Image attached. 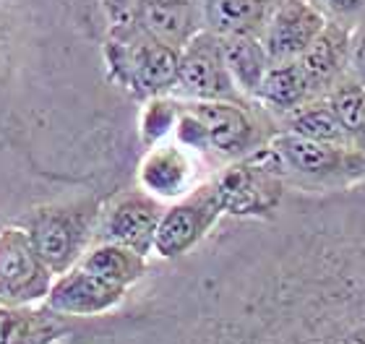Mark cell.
Instances as JSON below:
<instances>
[{"label":"cell","mask_w":365,"mask_h":344,"mask_svg":"<svg viewBox=\"0 0 365 344\" xmlns=\"http://www.w3.org/2000/svg\"><path fill=\"white\" fill-rule=\"evenodd\" d=\"M105 63L110 81L136 100H149L178 86L180 50L149 34L133 16H125L115 19L105 42Z\"/></svg>","instance_id":"obj_1"},{"label":"cell","mask_w":365,"mask_h":344,"mask_svg":"<svg viewBox=\"0 0 365 344\" xmlns=\"http://www.w3.org/2000/svg\"><path fill=\"white\" fill-rule=\"evenodd\" d=\"M267 146L282 183L347 185L365 180V149L358 146L321 144L287 130H277Z\"/></svg>","instance_id":"obj_2"},{"label":"cell","mask_w":365,"mask_h":344,"mask_svg":"<svg viewBox=\"0 0 365 344\" xmlns=\"http://www.w3.org/2000/svg\"><path fill=\"white\" fill-rule=\"evenodd\" d=\"M99 217V201L84 199L63 207L37 209L26 222L31 243L53 274H63L81 261Z\"/></svg>","instance_id":"obj_3"},{"label":"cell","mask_w":365,"mask_h":344,"mask_svg":"<svg viewBox=\"0 0 365 344\" xmlns=\"http://www.w3.org/2000/svg\"><path fill=\"white\" fill-rule=\"evenodd\" d=\"M214 185L222 199L225 214L269 219L282 207L284 183L277 175V165L269 146H261L259 152L235 160L214 177Z\"/></svg>","instance_id":"obj_4"},{"label":"cell","mask_w":365,"mask_h":344,"mask_svg":"<svg viewBox=\"0 0 365 344\" xmlns=\"http://www.w3.org/2000/svg\"><path fill=\"white\" fill-rule=\"evenodd\" d=\"M222 214H225V207L214 180L196 185L170 209H165L154 235V256L173 261L190 253L212 232Z\"/></svg>","instance_id":"obj_5"},{"label":"cell","mask_w":365,"mask_h":344,"mask_svg":"<svg viewBox=\"0 0 365 344\" xmlns=\"http://www.w3.org/2000/svg\"><path fill=\"white\" fill-rule=\"evenodd\" d=\"M53 271L37 253L26 229H0V306H29L47 300Z\"/></svg>","instance_id":"obj_6"},{"label":"cell","mask_w":365,"mask_h":344,"mask_svg":"<svg viewBox=\"0 0 365 344\" xmlns=\"http://www.w3.org/2000/svg\"><path fill=\"white\" fill-rule=\"evenodd\" d=\"M178 89L188 94L190 100L201 102H243V94L235 86L227 63H225L222 37H217L209 29H201L188 45H182L180 66H178Z\"/></svg>","instance_id":"obj_7"},{"label":"cell","mask_w":365,"mask_h":344,"mask_svg":"<svg viewBox=\"0 0 365 344\" xmlns=\"http://www.w3.org/2000/svg\"><path fill=\"white\" fill-rule=\"evenodd\" d=\"M185 108L204 123L206 136H209V152H217L230 160H243L248 154L259 152L272 138L264 133L259 118L243 102L193 100Z\"/></svg>","instance_id":"obj_8"},{"label":"cell","mask_w":365,"mask_h":344,"mask_svg":"<svg viewBox=\"0 0 365 344\" xmlns=\"http://www.w3.org/2000/svg\"><path fill=\"white\" fill-rule=\"evenodd\" d=\"M165 214L160 199L152 193L125 191L110 204L99 224V243H120L141 256L154 253V235Z\"/></svg>","instance_id":"obj_9"},{"label":"cell","mask_w":365,"mask_h":344,"mask_svg":"<svg viewBox=\"0 0 365 344\" xmlns=\"http://www.w3.org/2000/svg\"><path fill=\"white\" fill-rule=\"evenodd\" d=\"M327 26V16L311 0H282L261 31L272 63L297 61Z\"/></svg>","instance_id":"obj_10"},{"label":"cell","mask_w":365,"mask_h":344,"mask_svg":"<svg viewBox=\"0 0 365 344\" xmlns=\"http://www.w3.org/2000/svg\"><path fill=\"white\" fill-rule=\"evenodd\" d=\"M125 292L128 290L105 282L102 276L76 264L53 279V287L47 292V308L71 318H97L120 306Z\"/></svg>","instance_id":"obj_11"},{"label":"cell","mask_w":365,"mask_h":344,"mask_svg":"<svg viewBox=\"0 0 365 344\" xmlns=\"http://www.w3.org/2000/svg\"><path fill=\"white\" fill-rule=\"evenodd\" d=\"M196 165L185 146L178 141H162V144L146 149L144 160L138 165V185L154 199H182L185 193L196 188Z\"/></svg>","instance_id":"obj_12"},{"label":"cell","mask_w":365,"mask_h":344,"mask_svg":"<svg viewBox=\"0 0 365 344\" xmlns=\"http://www.w3.org/2000/svg\"><path fill=\"white\" fill-rule=\"evenodd\" d=\"M350 31L342 24L327 21L321 34L311 42L297 63L305 71V76L311 81L313 92L319 97H327L331 86H336L347 76V63H350Z\"/></svg>","instance_id":"obj_13"},{"label":"cell","mask_w":365,"mask_h":344,"mask_svg":"<svg viewBox=\"0 0 365 344\" xmlns=\"http://www.w3.org/2000/svg\"><path fill=\"white\" fill-rule=\"evenodd\" d=\"M130 16L149 34L178 50H182V45H188L201 31L196 24L193 0H138Z\"/></svg>","instance_id":"obj_14"},{"label":"cell","mask_w":365,"mask_h":344,"mask_svg":"<svg viewBox=\"0 0 365 344\" xmlns=\"http://www.w3.org/2000/svg\"><path fill=\"white\" fill-rule=\"evenodd\" d=\"M256 100L277 118H284V115L308 105L311 100H319V94L313 92L311 81L305 76V71L300 68V63L287 61L269 66Z\"/></svg>","instance_id":"obj_15"},{"label":"cell","mask_w":365,"mask_h":344,"mask_svg":"<svg viewBox=\"0 0 365 344\" xmlns=\"http://www.w3.org/2000/svg\"><path fill=\"white\" fill-rule=\"evenodd\" d=\"M272 0H204V24L217 37H261Z\"/></svg>","instance_id":"obj_16"},{"label":"cell","mask_w":365,"mask_h":344,"mask_svg":"<svg viewBox=\"0 0 365 344\" xmlns=\"http://www.w3.org/2000/svg\"><path fill=\"white\" fill-rule=\"evenodd\" d=\"M68 331L71 326L55 311L0 306V344H53Z\"/></svg>","instance_id":"obj_17"},{"label":"cell","mask_w":365,"mask_h":344,"mask_svg":"<svg viewBox=\"0 0 365 344\" xmlns=\"http://www.w3.org/2000/svg\"><path fill=\"white\" fill-rule=\"evenodd\" d=\"M78 266H84L91 274L102 276L105 282L128 290L130 284L144 279L146 274V256H141L133 248H125L120 243H97L94 248L81 256Z\"/></svg>","instance_id":"obj_18"},{"label":"cell","mask_w":365,"mask_h":344,"mask_svg":"<svg viewBox=\"0 0 365 344\" xmlns=\"http://www.w3.org/2000/svg\"><path fill=\"white\" fill-rule=\"evenodd\" d=\"M222 50H225L230 76L240 89V94L256 100L261 81L272 66L261 37H222Z\"/></svg>","instance_id":"obj_19"},{"label":"cell","mask_w":365,"mask_h":344,"mask_svg":"<svg viewBox=\"0 0 365 344\" xmlns=\"http://www.w3.org/2000/svg\"><path fill=\"white\" fill-rule=\"evenodd\" d=\"M279 125H282L279 130H287V133H295V136L311 138V141H321V144L355 146L352 144L350 133L344 130V125L339 123L336 113L327 102V97L311 100L308 105L295 110V113L279 118Z\"/></svg>","instance_id":"obj_20"},{"label":"cell","mask_w":365,"mask_h":344,"mask_svg":"<svg viewBox=\"0 0 365 344\" xmlns=\"http://www.w3.org/2000/svg\"><path fill=\"white\" fill-rule=\"evenodd\" d=\"M180 113L182 102L173 100L168 94L144 100V108L138 113V138H141V144L146 149H152V146L168 141L175 133Z\"/></svg>","instance_id":"obj_21"},{"label":"cell","mask_w":365,"mask_h":344,"mask_svg":"<svg viewBox=\"0 0 365 344\" xmlns=\"http://www.w3.org/2000/svg\"><path fill=\"white\" fill-rule=\"evenodd\" d=\"M347 73L365 86V21L352 31V37H350V63H347Z\"/></svg>","instance_id":"obj_22"},{"label":"cell","mask_w":365,"mask_h":344,"mask_svg":"<svg viewBox=\"0 0 365 344\" xmlns=\"http://www.w3.org/2000/svg\"><path fill=\"white\" fill-rule=\"evenodd\" d=\"M329 14H334L336 19H350L365 11V0H321Z\"/></svg>","instance_id":"obj_23"},{"label":"cell","mask_w":365,"mask_h":344,"mask_svg":"<svg viewBox=\"0 0 365 344\" xmlns=\"http://www.w3.org/2000/svg\"><path fill=\"white\" fill-rule=\"evenodd\" d=\"M107 6L113 8V16H115V19H125V16H130L128 0H110Z\"/></svg>","instance_id":"obj_24"}]
</instances>
